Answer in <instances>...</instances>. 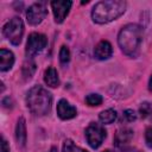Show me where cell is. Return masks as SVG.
<instances>
[{
	"mask_svg": "<svg viewBox=\"0 0 152 152\" xmlns=\"http://www.w3.org/2000/svg\"><path fill=\"white\" fill-rule=\"evenodd\" d=\"M118 43L125 55L137 57L142 43V28L137 24H127L119 32Z\"/></svg>",
	"mask_w": 152,
	"mask_h": 152,
	"instance_id": "obj_1",
	"label": "cell"
},
{
	"mask_svg": "<svg viewBox=\"0 0 152 152\" xmlns=\"http://www.w3.org/2000/svg\"><path fill=\"white\" fill-rule=\"evenodd\" d=\"M126 1L124 0H104L95 4L91 11V18L97 24H107L120 15L126 11Z\"/></svg>",
	"mask_w": 152,
	"mask_h": 152,
	"instance_id": "obj_2",
	"label": "cell"
},
{
	"mask_svg": "<svg viewBox=\"0 0 152 152\" xmlns=\"http://www.w3.org/2000/svg\"><path fill=\"white\" fill-rule=\"evenodd\" d=\"M52 104L51 94L40 86L32 87L26 95V106L36 115H45L50 112Z\"/></svg>",
	"mask_w": 152,
	"mask_h": 152,
	"instance_id": "obj_3",
	"label": "cell"
},
{
	"mask_svg": "<svg viewBox=\"0 0 152 152\" xmlns=\"http://www.w3.org/2000/svg\"><path fill=\"white\" fill-rule=\"evenodd\" d=\"M2 33L13 45H19L24 34V23L19 17L10 19L2 27Z\"/></svg>",
	"mask_w": 152,
	"mask_h": 152,
	"instance_id": "obj_4",
	"label": "cell"
},
{
	"mask_svg": "<svg viewBox=\"0 0 152 152\" xmlns=\"http://www.w3.org/2000/svg\"><path fill=\"white\" fill-rule=\"evenodd\" d=\"M86 138L91 148H97L106 138V129L101 124L90 122L86 128Z\"/></svg>",
	"mask_w": 152,
	"mask_h": 152,
	"instance_id": "obj_5",
	"label": "cell"
},
{
	"mask_svg": "<svg viewBox=\"0 0 152 152\" xmlns=\"http://www.w3.org/2000/svg\"><path fill=\"white\" fill-rule=\"evenodd\" d=\"M48 44V38L45 34L43 33H38V32H32L28 38H27V43H26V56L28 58H32L33 56H36L37 53H39Z\"/></svg>",
	"mask_w": 152,
	"mask_h": 152,
	"instance_id": "obj_6",
	"label": "cell"
},
{
	"mask_svg": "<svg viewBox=\"0 0 152 152\" xmlns=\"http://www.w3.org/2000/svg\"><path fill=\"white\" fill-rule=\"evenodd\" d=\"M48 14V10L44 2H34L33 5H31L26 12V18H27V23L30 25H38L40 24L44 18Z\"/></svg>",
	"mask_w": 152,
	"mask_h": 152,
	"instance_id": "obj_7",
	"label": "cell"
},
{
	"mask_svg": "<svg viewBox=\"0 0 152 152\" xmlns=\"http://www.w3.org/2000/svg\"><path fill=\"white\" fill-rule=\"evenodd\" d=\"M72 2L71 1H65V0H53L51 1V8L53 12L55 21L57 24H61L64 21L66 18L70 8H71Z\"/></svg>",
	"mask_w": 152,
	"mask_h": 152,
	"instance_id": "obj_8",
	"label": "cell"
},
{
	"mask_svg": "<svg viewBox=\"0 0 152 152\" xmlns=\"http://www.w3.org/2000/svg\"><path fill=\"white\" fill-rule=\"evenodd\" d=\"M57 114L58 116L62 119V120H69V119H72L76 116L77 114V110L76 108L70 104L66 100L62 99L59 100V102L57 103Z\"/></svg>",
	"mask_w": 152,
	"mask_h": 152,
	"instance_id": "obj_9",
	"label": "cell"
},
{
	"mask_svg": "<svg viewBox=\"0 0 152 152\" xmlns=\"http://www.w3.org/2000/svg\"><path fill=\"white\" fill-rule=\"evenodd\" d=\"M113 53V48L110 45L109 42L107 40H101L96 44L95 49H94V55L97 59H108Z\"/></svg>",
	"mask_w": 152,
	"mask_h": 152,
	"instance_id": "obj_10",
	"label": "cell"
},
{
	"mask_svg": "<svg viewBox=\"0 0 152 152\" xmlns=\"http://www.w3.org/2000/svg\"><path fill=\"white\" fill-rule=\"evenodd\" d=\"M14 64V55L12 51L1 49L0 50V70L7 71L10 70Z\"/></svg>",
	"mask_w": 152,
	"mask_h": 152,
	"instance_id": "obj_11",
	"label": "cell"
},
{
	"mask_svg": "<svg viewBox=\"0 0 152 152\" xmlns=\"http://www.w3.org/2000/svg\"><path fill=\"white\" fill-rule=\"evenodd\" d=\"M26 125H25V119L19 118L17 121V127H15V139L19 146L24 147L26 144Z\"/></svg>",
	"mask_w": 152,
	"mask_h": 152,
	"instance_id": "obj_12",
	"label": "cell"
},
{
	"mask_svg": "<svg viewBox=\"0 0 152 152\" xmlns=\"http://www.w3.org/2000/svg\"><path fill=\"white\" fill-rule=\"evenodd\" d=\"M133 138V131L129 129V128H121L116 132L115 134V138H114V141H115V145L118 146H121V145H125V144H128Z\"/></svg>",
	"mask_w": 152,
	"mask_h": 152,
	"instance_id": "obj_13",
	"label": "cell"
},
{
	"mask_svg": "<svg viewBox=\"0 0 152 152\" xmlns=\"http://www.w3.org/2000/svg\"><path fill=\"white\" fill-rule=\"evenodd\" d=\"M44 82H45L49 87H51V88L58 87V84H59V78H58V72H57V70H56L55 68L50 66V68H48V69L45 70V72H44Z\"/></svg>",
	"mask_w": 152,
	"mask_h": 152,
	"instance_id": "obj_14",
	"label": "cell"
},
{
	"mask_svg": "<svg viewBox=\"0 0 152 152\" xmlns=\"http://www.w3.org/2000/svg\"><path fill=\"white\" fill-rule=\"evenodd\" d=\"M99 119L102 124H112L116 119V112L114 109H106L102 110L99 115Z\"/></svg>",
	"mask_w": 152,
	"mask_h": 152,
	"instance_id": "obj_15",
	"label": "cell"
},
{
	"mask_svg": "<svg viewBox=\"0 0 152 152\" xmlns=\"http://www.w3.org/2000/svg\"><path fill=\"white\" fill-rule=\"evenodd\" d=\"M139 113H140L141 118L146 119L147 121H150L152 124V102L141 103V106L139 108Z\"/></svg>",
	"mask_w": 152,
	"mask_h": 152,
	"instance_id": "obj_16",
	"label": "cell"
},
{
	"mask_svg": "<svg viewBox=\"0 0 152 152\" xmlns=\"http://www.w3.org/2000/svg\"><path fill=\"white\" fill-rule=\"evenodd\" d=\"M36 71V63L33 61H26L23 65V76L25 80H30Z\"/></svg>",
	"mask_w": 152,
	"mask_h": 152,
	"instance_id": "obj_17",
	"label": "cell"
},
{
	"mask_svg": "<svg viewBox=\"0 0 152 152\" xmlns=\"http://www.w3.org/2000/svg\"><path fill=\"white\" fill-rule=\"evenodd\" d=\"M62 152H88L87 150H83L82 147L75 145V142L70 139H66L63 144V150Z\"/></svg>",
	"mask_w": 152,
	"mask_h": 152,
	"instance_id": "obj_18",
	"label": "cell"
},
{
	"mask_svg": "<svg viewBox=\"0 0 152 152\" xmlns=\"http://www.w3.org/2000/svg\"><path fill=\"white\" fill-rule=\"evenodd\" d=\"M86 102L89 106H100L102 103V96L99 94H89L86 97Z\"/></svg>",
	"mask_w": 152,
	"mask_h": 152,
	"instance_id": "obj_19",
	"label": "cell"
},
{
	"mask_svg": "<svg viewBox=\"0 0 152 152\" xmlns=\"http://www.w3.org/2000/svg\"><path fill=\"white\" fill-rule=\"evenodd\" d=\"M59 61H61V63H63V64H66L69 61H70V51H69V49L66 48V46H62L61 48V50H59Z\"/></svg>",
	"mask_w": 152,
	"mask_h": 152,
	"instance_id": "obj_20",
	"label": "cell"
},
{
	"mask_svg": "<svg viewBox=\"0 0 152 152\" xmlns=\"http://www.w3.org/2000/svg\"><path fill=\"white\" fill-rule=\"evenodd\" d=\"M124 118H125L126 121L132 122V121H134V120L137 119V114H135V112L132 110V109H126V110L124 112Z\"/></svg>",
	"mask_w": 152,
	"mask_h": 152,
	"instance_id": "obj_21",
	"label": "cell"
},
{
	"mask_svg": "<svg viewBox=\"0 0 152 152\" xmlns=\"http://www.w3.org/2000/svg\"><path fill=\"white\" fill-rule=\"evenodd\" d=\"M145 141H146V145L152 148V126L146 128L145 131Z\"/></svg>",
	"mask_w": 152,
	"mask_h": 152,
	"instance_id": "obj_22",
	"label": "cell"
},
{
	"mask_svg": "<svg viewBox=\"0 0 152 152\" xmlns=\"http://www.w3.org/2000/svg\"><path fill=\"white\" fill-rule=\"evenodd\" d=\"M1 152H10V146L4 137L1 138Z\"/></svg>",
	"mask_w": 152,
	"mask_h": 152,
	"instance_id": "obj_23",
	"label": "cell"
},
{
	"mask_svg": "<svg viewBox=\"0 0 152 152\" xmlns=\"http://www.w3.org/2000/svg\"><path fill=\"white\" fill-rule=\"evenodd\" d=\"M148 90L152 93V76L150 77V81H148Z\"/></svg>",
	"mask_w": 152,
	"mask_h": 152,
	"instance_id": "obj_24",
	"label": "cell"
},
{
	"mask_svg": "<svg viewBox=\"0 0 152 152\" xmlns=\"http://www.w3.org/2000/svg\"><path fill=\"white\" fill-rule=\"evenodd\" d=\"M102 152H114V151H112V150H104V151H102Z\"/></svg>",
	"mask_w": 152,
	"mask_h": 152,
	"instance_id": "obj_25",
	"label": "cell"
}]
</instances>
